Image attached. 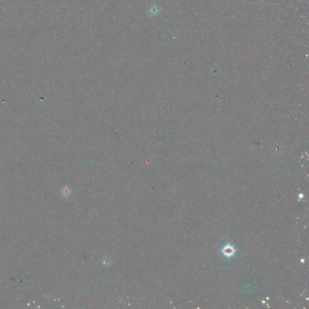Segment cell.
I'll list each match as a JSON object with an SVG mask.
<instances>
[{"instance_id":"cell-2","label":"cell","mask_w":309,"mask_h":309,"mask_svg":"<svg viewBox=\"0 0 309 309\" xmlns=\"http://www.w3.org/2000/svg\"><path fill=\"white\" fill-rule=\"evenodd\" d=\"M62 195H63L64 197H69L71 195V190L68 187L65 186L63 187L60 191Z\"/></svg>"},{"instance_id":"cell-3","label":"cell","mask_w":309,"mask_h":309,"mask_svg":"<svg viewBox=\"0 0 309 309\" xmlns=\"http://www.w3.org/2000/svg\"><path fill=\"white\" fill-rule=\"evenodd\" d=\"M102 262L103 265H104L106 266H108L111 265V264L112 263V260L109 257H103V260H102Z\"/></svg>"},{"instance_id":"cell-4","label":"cell","mask_w":309,"mask_h":309,"mask_svg":"<svg viewBox=\"0 0 309 309\" xmlns=\"http://www.w3.org/2000/svg\"><path fill=\"white\" fill-rule=\"evenodd\" d=\"M149 11H151L150 14H156L157 15L158 13V10L156 6L152 7V8L150 9H149Z\"/></svg>"},{"instance_id":"cell-1","label":"cell","mask_w":309,"mask_h":309,"mask_svg":"<svg viewBox=\"0 0 309 309\" xmlns=\"http://www.w3.org/2000/svg\"><path fill=\"white\" fill-rule=\"evenodd\" d=\"M223 252L224 253V254L225 255H227L228 257H230L234 254V250L232 246H227L225 247V248L223 250Z\"/></svg>"}]
</instances>
